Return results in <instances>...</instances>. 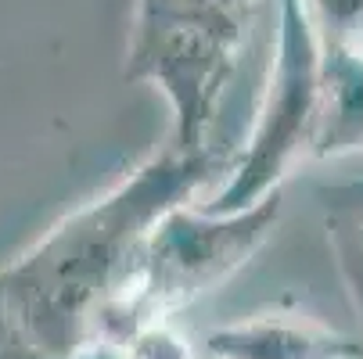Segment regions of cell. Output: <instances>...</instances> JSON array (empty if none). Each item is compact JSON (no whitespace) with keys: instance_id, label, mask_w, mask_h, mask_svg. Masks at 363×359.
Wrapping results in <instances>:
<instances>
[{"instance_id":"1","label":"cell","mask_w":363,"mask_h":359,"mask_svg":"<svg viewBox=\"0 0 363 359\" xmlns=\"http://www.w3.org/2000/svg\"><path fill=\"white\" fill-rule=\"evenodd\" d=\"M255 0H137L126 79L159 83L173 105L169 147L209 151V130L248 33Z\"/></svg>"},{"instance_id":"2","label":"cell","mask_w":363,"mask_h":359,"mask_svg":"<svg viewBox=\"0 0 363 359\" xmlns=\"http://www.w3.org/2000/svg\"><path fill=\"white\" fill-rule=\"evenodd\" d=\"M284 4V36H281V62L270 79V101L259 112V130L252 133V147L245 151L241 166L220 187V194L205 205L209 212H241L259 198L277 190L288 162L309 147L313 133V47L302 22L298 0Z\"/></svg>"},{"instance_id":"3","label":"cell","mask_w":363,"mask_h":359,"mask_svg":"<svg viewBox=\"0 0 363 359\" xmlns=\"http://www.w3.org/2000/svg\"><path fill=\"white\" fill-rule=\"evenodd\" d=\"M205 345L216 359H342L356 352V345L338 334H328L317 324L288 320L230 324L213 331Z\"/></svg>"}]
</instances>
